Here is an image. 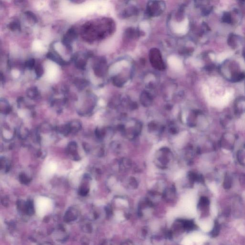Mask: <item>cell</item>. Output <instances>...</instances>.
Segmentation results:
<instances>
[{"instance_id":"52a82bcc","label":"cell","mask_w":245,"mask_h":245,"mask_svg":"<svg viewBox=\"0 0 245 245\" xmlns=\"http://www.w3.org/2000/svg\"><path fill=\"white\" fill-rule=\"evenodd\" d=\"M66 152L68 155L70 156L72 159L76 161L81 159L78 152V145L75 141L70 142L68 144L66 148Z\"/></svg>"},{"instance_id":"603a6c76","label":"cell","mask_w":245,"mask_h":245,"mask_svg":"<svg viewBox=\"0 0 245 245\" xmlns=\"http://www.w3.org/2000/svg\"><path fill=\"white\" fill-rule=\"evenodd\" d=\"M95 134L96 137L99 139H102L105 136V132L104 129L97 128L95 131Z\"/></svg>"},{"instance_id":"3957f363","label":"cell","mask_w":245,"mask_h":245,"mask_svg":"<svg viewBox=\"0 0 245 245\" xmlns=\"http://www.w3.org/2000/svg\"><path fill=\"white\" fill-rule=\"evenodd\" d=\"M150 61L152 66L159 70L165 69V65L160 52L156 49H152L150 52Z\"/></svg>"},{"instance_id":"d6986e66","label":"cell","mask_w":245,"mask_h":245,"mask_svg":"<svg viewBox=\"0 0 245 245\" xmlns=\"http://www.w3.org/2000/svg\"><path fill=\"white\" fill-rule=\"evenodd\" d=\"M75 84L77 87L80 89H84V88L86 87L88 85V82L84 79H79L78 80L77 79V81H75Z\"/></svg>"},{"instance_id":"484cf974","label":"cell","mask_w":245,"mask_h":245,"mask_svg":"<svg viewBox=\"0 0 245 245\" xmlns=\"http://www.w3.org/2000/svg\"><path fill=\"white\" fill-rule=\"evenodd\" d=\"M231 183V182L230 178L229 177H226V179H225V182H224V186L226 187V188H228L230 186Z\"/></svg>"},{"instance_id":"30bf717a","label":"cell","mask_w":245,"mask_h":245,"mask_svg":"<svg viewBox=\"0 0 245 245\" xmlns=\"http://www.w3.org/2000/svg\"><path fill=\"white\" fill-rule=\"evenodd\" d=\"M11 106L7 100L4 99H1L0 101V110L1 113L3 115H8L11 112Z\"/></svg>"},{"instance_id":"5bb4252c","label":"cell","mask_w":245,"mask_h":245,"mask_svg":"<svg viewBox=\"0 0 245 245\" xmlns=\"http://www.w3.org/2000/svg\"><path fill=\"white\" fill-rule=\"evenodd\" d=\"M71 133H76L81 128V124L78 120H73L69 123Z\"/></svg>"},{"instance_id":"e0dca14e","label":"cell","mask_w":245,"mask_h":245,"mask_svg":"<svg viewBox=\"0 0 245 245\" xmlns=\"http://www.w3.org/2000/svg\"><path fill=\"white\" fill-rule=\"evenodd\" d=\"M141 102L143 105L148 106L151 103V98L147 93H144L141 97Z\"/></svg>"},{"instance_id":"44dd1931","label":"cell","mask_w":245,"mask_h":245,"mask_svg":"<svg viewBox=\"0 0 245 245\" xmlns=\"http://www.w3.org/2000/svg\"><path fill=\"white\" fill-rule=\"evenodd\" d=\"M25 15H26L27 19H29V20L31 22H33V23H35L38 22V20H37V18L35 16V15H34L32 12H31L30 11H26L25 12Z\"/></svg>"},{"instance_id":"cb8c5ba5","label":"cell","mask_w":245,"mask_h":245,"mask_svg":"<svg viewBox=\"0 0 245 245\" xmlns=\"http://www.w3.org/2000/svg\"><path fill=\"white\" fill-rule=\"evenodd\" d=\"M128 182H129L128 183H129L130 186H131L132 187L134 188H136V186L138 185L137 180L135 178H131Z\"/></svg>"},{"instance_id":"277c9868","label":"cell","mask_w":245,"mask_h":245,"mask_svg":"<svg viewBox=\"0 0 245 245\" xmlns=\"http://www.w3.org/2000/svg\"><path fill=\"white\" fill-rule=\"evenodd\" d=\"M93 72L97 77H102L106 72V63L104 58H97L94 61L93 67Z\"/></svg>"},{"instance_id":"8992f818","label":"cell","mask_w":245,"mask_h":245,"mask_svg":"<svg viewBox=\"0 0 245 245\" xmlns=\"http://www.w3.org/2000/svg\"><path fill=\"white\" fill-rule=\"evenodd\" d=\"M92 53H87V54H84L83 58H79L78 54H77L73 57V61H74V63L77 68L81 70H85L87 65V61L89 57H91Z\"/></svg>"},{"instance_id":"7402d4cb","label":"cell","mask_w":245,"mask_h":245,"mask_svg":"<svg viewBox=\"0 0 245 245\" xmlns=\"http://www.w3.org/2000/svg\"><path fill=\"white\" fill-rule=\"evenodd\" d=\"M35 60L34 58L29 59V61H27L25 64V66H26V67L28 69H30V70L35 68Z\"/></svg>"},{"instance_id":"ba28073f","label":"cell","mask_w":245,"mask_h":245,"mask_svg":"<svg viewBox=\"0 0 245 245\" xmlns=\"http://www.w3.org/2000/svg\"><path fill=\"white\" fill-rule=\"evenodd\" d=\"M46 56L47 58L56 62V63L61 66L67 65L68 63L66 61L62 59L61 56L57 54V52H49V53H47Z\"/></svg>"},{"instance_id":"4fadbf2b","label":"cell","mask_w":245,"mask_h":245,"mask_svg":"<svg viewBox=\"0 0 245 245\" xmlns=\"http://www.w3.org/2000/svg\"><path fill=\"white\" fill-rule=\"evenodd\" d=\"M56 129L58 133L63 135L64 136H67L70 134L71 133L69 123L58 127Z\"/></svg>"},{"instance_id":"d4e9b609","label":"cell","mask_w":245,"mask_h":245,"mask_svg":"<svg viewBox=\"0 0 245 245\" xmlns=\"http://www.w3.org/2000/svg\"><path fill=\"white\" fill-rule=\"evenodd\" d=\"M223 20L225 23H230L231 21L230 15L228 13H226L223 17Z\"/></svg>"},{"instance_id":"9c48e42d","label":"cell","mask_w":245,"mask_h":245,"mask_svg":"<svg viewBox=\"0 0 245 245\" xmlns=\"http://www.w3.org/2000/svg\"><path fill=\"white\" fill-rule=\"evenodd\" d=\"M163 7L161 4L157 3V2H151V3H150L148 6V12L151 15L155 16L156 15H159L162 12Z\"/></svg>"},{"instance_id":"8fae6325","label":"cell","mask_w":245,"mask_h":245,"mask_svg":"<svg viewBox=\"0 0 245 245\" xmlns=\"http://www.w3.org/2000/svg\"><path fill=\"white\" fill-rule=\"evenodd\" d=\"M26 95L29 98L32 100H36L39 98L40 96V93L37 88L33 87L27 89Z\"/></svg>"},{"instance_id":"ac0fdd59","label":"cell","mask_w":245,"mask_h":245,"mask_svg":"<svg viewBox=\"0 0 245 245\" xmlns=\"http://www.w3.org/2000/svg\"><path fill=\"white\" fill-rule=\"evenodd\" d=\"M19 182L23 184L27 185L31 182V179L24 173H21L19 175Z\"/></svg>"},{"instance_id":"6da1fadb","label":"cell","mask_w":245,"mask_h":245,"mask_svg":"<svg viewBox=\"0 0 245 245\" xmlns=\"http://www.w3.org/2000/svg\"><path fill=\"white\" fill-rule=\"evenodd\" d=\"M113 23L109 19L89 21L84 24L81 29L82 38L87 42L103 39L110 33Z\"/></svg>"},{"instance_id":"2e32d148","label":"cell","mask_w":245,"mask_h":245,"mask_svg":"<svg viewBox=\"0 0 245 245\" xmlns=\"http://www.w3.org/2000/svg\"><path fill=\"white\" fill-rule=\"evenodd\" d=\"M8 27L13 31H20L21 30L20 24L17 20L14 21L10 23L8 25Z\"/></svg>"},{"instance_id":"7a4b0ae2","label":"cell","mask_w":245,"mask_h":245,"mask_svg":"<svg viewBox=\"0 0 245 245\" xmlns=\"http://www.w3.org/2000/svg\"><path fill=\"white\" fill-rule=\"evenodd\" d=\"M171 152L168 148H163L160 149L157 157V163L158 166L162 168H167L171 160Z\"/></svg>"},{"instance_id":"9a60e30c","label":"cell","mask_w":245,"mask_h":245,"mask_svg":"<svg viewBox=\"0 0 245 245\" xmlns=\"http://www.w3.org/2000/svg\"><path fill=\"white\" fill-rule=\"evenodd\" d=\"M29 132L27 128L24 125H21L18 131V135L22 139H26L29 136Z\"/></svg>"},{"instance_id":"ffe728a7","label":"cell","mask_w":245,"mask_h":245,"mask_svg":"<svg viewBox=\"0 0 245 245\" xmlns=\"http://www.w3.org/2000/svg\"><path fill=\"white\" fill-rule=\"evenodd\" d=\"M35 72L36 77L38 78L41 77L44 73V69L42 65L40 64H37L35 65Z\"/></svg>"},{"instance_id":"7c38bea8","label":"cell","mask_w":245,"mask_h":245,"mask_svg":"<svg viewBox=\"0 0 245 245\" xmlns=\"http://www.w3.org/2000/svg\"><path fill=\"white\" fill-rule=\"evenodd\" d=\"M1 170L3 173H7L10 168V163L9 161L4 157H1L0 159Z\"/></svg>"},{"instance_id":"5b68a950","label":"cell","mask_w":245,"mask_h":245,"mask_svg":"<svg viewBox=\"0 0 245 245\" xmlns=\"http://www.w3.org/2000/svg\"><path fill=\"white\" fill-rule=\"evenodd\" d=\"M78 37V33L75 29L72 27L69 29L64 35L62 39V43L64 46L69 50L72 51V47L71 44Z\"/></svg>"},{"instance_id":"4316f807","label":"cell","mask_w":245,"mask_h":245,"mask_svg":"<svg viewBox=\"0 0 245 245\" xmlns=\"http://www.w3.org/2000/svg\"><path fill=\"white\" fill-rule=\"evenodd\" d=\"M244 57H245V52H244Z\"/></svg>"}]
</instances>
